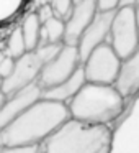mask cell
Segmentation results:
<instances>
[{
	"instance_id": "1",
	"label": "cell",
	"mask_w": 139,
	"mask_h": 153,
	"mask_svg": "<svg viewBox=\"0 0 139 153\" xmlns=\"http://www.w3.org/2000/svg\"><path fill=\"white\" fill-rule=\"evenodd\" d=\"M69 119L67 104L41 97L0 132V142L2 145H38Z\"/></svg>"
},
{
	"instance_id": "2",
	"label": "cell",
	"mask_w": 139,
	"mask_h": 153,
	"mask_svg": "<svg viewBox=\"0 0 139 153\" xmlns=\"http://www.w3.org/2000/svg\"><path fill=\"white\" fill-rule=\"evenodd\" d=\"M111 125L87 123L70 117L43 143L40 153H111Z\"/></svg>"
},
{
	"instance_id": "3",
	"label": "cell",
	"mask_w": 139,
	"mask_h": 153,
	"mask_svg": "<svg viewBox=\"0 0 139 153\" xmlns=\"http://www.w3.org/2000/svg\"><path fill=\"white\" fill-rule=\"evenodd\" d=\"M124 104L126 97L116 89L115 84H98L87 81L67 105L72 119L87 123L111 125L123 114Z\"/></svg>"
},
{
	"instance_id": "4",
	"label": "cell",
	"mask_w": 139,
	"mask_h": 153,
	"mask_svg": "<svg viewBox=\"0 0 139 153\" xmlns=\"http://www.w3.org/2000/svg\"><path fill=\"white\" fill-rule=\"evenodd\" d=\"M62 45H40L36 50L26 51L20 58H17L12 74L2 82V92L8 97L23 87L36 82L44 64L61 50Z\"/></svg>"
},
{
	"instance_id": "5",
	"label": "cell",
	"mask_w": 139,
	"mask_h": 153,
	"mask_svg": "<svg viewBox=\"0 0 139 153\" xmlns=\"http://www.w3.org/2000/svg\"><path fill=\"white\" fill-rule=\"evenodd\" d=\"M108 43L121 59L132 54L139 46V28L136 22L134 7L116 8L110 30Z\"/></svg>"
},
{
	"instance_id": "6",
	"label": "cell",
	"mask_w": 139,
	"mask_h": 153,
	"mask_svg": "<svg viewBox=\"0 0 139 153\" xmlns=\"http://www.w3.org/2000/svg\"><path fill=\"white\" fill-rule=\"evenodd\" d=\"M80 66H82V58H80L79 53V46L64 43L61 46V50L44 64L36 82L40 84V87L43 91L49 89V87H54L57 84L64 82Z\"/></svg>"
},
{
	"instance_id": "7",
	"label": "cell",
	"mask_w": 139,
	"mask_h": 153,
	"mask_svg": "<svg viewBox=\"0 0 139 153\" xmlns=\"http://www.w3.org/2000/svg\"><path fill=\"white\" fill-rule=\"evenodd\" d=\"M121 61L123 59L116 54L108 41L102 43L82 63L87 81L98 84H115L119 74Z\"/></svg>"
},
{
	"instance_id": "8",
	"label": "cell",
	"mask_w": 139,
	"mask_h": 153,
	"mask_svg": "<svg viewBox=\"0 0 139 153\" xmlns=\"http://www.w3.org/2000/svg\"><path fill=\"white\" fill-rule=\"evenodd\" d=\"M115 12L116 10H110V12H100L98 10V13L95 15L93 22L80 35V40L77 43V46H79V53H80V58H82V63L87 59V56L97 46H100L102 43L108 41Z\"/></svg>"
},
{
	"instance_id": "9",
	"label": "cell",
	"mask_w": 139,
	"mask_h": 153,
	"mask_svg": "<svg viewBox=\"0 0 139 153\" xmlns=\"http://www.w3.org/2000/svg\"><path fill=\"white\" fill-rule=\"evenodd\" d=\"M43 89L38 82H33L30 86L23 87L21 91L12 94L5 99V102L0 107V132L7 125H10L23 110H26L31 104H34L38 99H41Z\"/></svg>"
},
{
	"instance_id": "10",
	"label": "cell",
	"mask_w": 139,
	"mask_h": 153,
	"mask_svg": "<svg viewBox=\"0 0 139 153\" xmlns=\"http://www.w3.org/2000/svg\"><path fill=\"white\" fill-rule=\"evenodd\" d=\"M98 13L97 0H75L70 15L66 20V36L64 43L77 45L80 40V35L83 33L87 27L93 22L95 15Z\"/></svg>"
},
{
	"instance_id": "11",
	"label": "cell",
	"mask_w": 139,
	"mask_h": 153,
	"mask_svg": "<svg viewBox=\"0 0 139 153\" xmlns=\"http://www.w3.org/2000/svg\"><path fill=\"white\" fill-rule=\"evenodd\" d=\"M115 86L126 99L139 92V46L132 54L121 61V68H119Z\"/></svg>"
},
{
	"instance_id": "12",
	"label": "cell",
	"mask_w": 139,
	"mask_h": 153,
	"mask_svg": "<svg viewBox=\"0 0 139 153\" xmlns=\"http://www.w3.org/2000/svg\"><path fill=\"white\" fill-rule=\"evenodd\" d=\"M85 82H87V77H85V71H83V64H82V66H80L70 77H67L64 82L57 84V86H54V87H49V89H44L43 94H41V97L69 104L70 99L82 89V86Z\"/></svg>"
},
{
	"instance_id": "13",
	"label": "cell",
	"mask_w": 139,
	"mask_h": 153,
	"mask_svg": "<svg viewBox=\"0 0 139 153\" xmlns=\"http://www.w3.org/2000/svg\"><path fill=\"white\" fill-rule=\"evenodd\" d=\"M64 36H66V22L62 18L53 15L46 22H43L41 45H62Z\"/></svg>"
},
{
	"instance_id": "14",
	"label": "cell",
	"mask_w": 139,
	"mask_h": 153,
	"mask_svg": "<svg viewBox=\"0 0 139 153\" xmlns=\"http://www.w3.org/2000/svg\"><path fill=\"white\" fill-rule=\"evenodd\" d=\"M21 31H23V38L26 43V50H36L41 45V28H43V22H41L38 13H30L20 25Z\"/></svg>"
},
{
	"instance_id": "15",
	"label": "cell",
	"mask_w": 139,
	"mask_h": 153,
	"mask_svg": "<svg viewBox=\"0 0 139 153\" xmlns=\"http://www.w3.org/2000/svg\"><path fill=\"white\" fill-rule=\"evenodd\" d=\"M28 0H0V27L13 22L23 12Z\"/></svg>"
},
{
	"instance_id": "16",
	"label": "cell",
	"mask_w": 139,
	"mask_h": 153,
	"mask_svg": "<svg viewBox=\"0 0 139 153\" xmlns=\"http://www.w3.org/2000/svg\"><path fill=\"white\" fill-rule=\"evenodd\" d=\"M26 51L28 50H26V43H25L21 27H17L10 33V38H8V43H7V51H5V53L17 59V58H20L21 54H25Z\"/></svg>"
},
{
	"instance_id": "17",
	"label": "cell",
	"mask_w": 139,
	"mask_h": 153,
	"mask_svg": "<svg viewBox=\"0 0 139 153\" xmlns=\"http://www.w3.org/2000/svg\"><path fill=\"white\" fill-rule=\"evenodd\" d=\"M74 2H75V0H51V8H53V13L66 22L67 17L70 15V12H72Z\"/></svg>"
},
{
	"instance_id": "18",
	"label": "cell",
	"mask_w": 139,
	"mask_h": 153,
	"mask_svg": "<svg viewBox=\"0 0 139 153\" xmlns=\"http://www.w3.org/2000/svg\"><path fill=\"white\" fill-rule=\"evenodd\" d=\"M41 143L38 145H2L0 153H40Z\"/></svg>"
},
{
	"instance_id": "19",
	"label": "cell",
	"mask_w": 139,
	"mask_h": 153,
	"mask_svg": "<svg viewBox=\"0 0 139 153\" xmlns=\"http://www.w3.org/2000/svg\"><path fill=\"white\" fill-rule=\"evenodd\" d=\"M15 68V58H12L10 54L5 53V58L2 61H0V76L4 77H8L12 74V71H13Z\"/></svg>"
},
{
	"instance_id": "20",
	"label": "cell",
	"mask_w": 139,
	"mask_h": 153,
	"mask_svg": "<svg viewBox=\"0 0 139 153\" xmlns=\"http://www.w3.org/2000/svg\"><path fill=\"white\" fill-rule=\"evenodd\" d=\"M121 0H97V5H98L100 12H110V10H116L119 8Z\"/></svg>"
},
{
	"instance_id": "21",
	"label": "cell",
	"mask_w": 139,
	"mask_h": 153,
	"mask_svg": "<svg viewBox=\"0 0 139 153\" xmlns=\"http://www.w3.org/2000/svg\"><path fill=\"white\" fill-rule=\"evenodd\" d=\"M38 15H40L41 22H46L48 18H49V17H53L54 13H53V8H51V5H49V7H43V8H41V12H40Z\"/></svg>"
},
{
	"instance_id": "22",
	"label": "cell",
	"mask_w": 139,
	"mask_h": 153,
	"mask_svg": "<svg viewBox=\"0 0 139 153\" xmlns=\"http://www.w3.org/2000/svg\"><path fill=\"white\" fill-rule=\"evenodd\" d=\"M138 4V0H121L119 7H134Z\"/></svg>"
},
{
	"instance_id": "23",
	"label": "cell",
	"mask_w": 139,
	"mask_h": 153,
	"mask_svg": "<svg viewBox=\"0 0 139 153\" xmlns=\"http://www.w3.org/2000/svg\"><path fill=\"white\" fill-rule=\"evenodd\" d=\"M134 13H136V22H138V28H139V0H138V4L134 5Z\"/></svg>"
},
{
	"instance_id": "24",
	"label": "cell",
	"mask_w": 139,
	"mask_h": 153,
	"mask_svg": "<svg viewBox=\"0 0 139 153\" xmlns=\"http://www.w3.org/2000/svg\"><path fill=\"white\" fill-rule=\"evenodd\" d=\"M5 99H7V96H5V94L2 92V91H0V107H2V104L5 102Z\"/></svg>"
},
{
	"instance_id": "25",
	"label": "cell",
	"mask_w": 139,
	"mask_h": 153,
	"mask_svg": "<svg viewBox=\"0 0 139 153\" xmlns=\"http://www.w3.org/2000/svg\"><path fill=\"white\" fill-rule=\"evenodd\" d=\"M0 148H2V142H0Z\"/></svg>"
}]
</instances>
